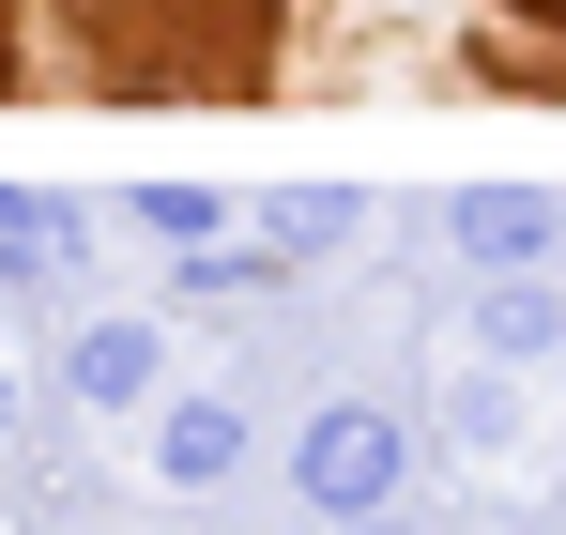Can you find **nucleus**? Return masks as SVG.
<instances>
[{
    "instance_id": "nucleus-1",
    "label": "nucleus",
    "mask_w": 566,
    "mask_h": 535,
    "mask_svg": "<svg viewBox=\"0 0 566 535\" xmlns=\"http://www.w3.org/2000/svg\"><path fill=\"white\" fill-rule=\"evenodd\" d=\"M291 490H306L322 521H368L382 490H398V413H368V398L306 413V444H291Z\"/></svg>"
},
{
    "instance_id": "nucleus-2",
    "label": "nucleus",
    "mask_w": 566,
    "mask_h": 535,
    "mask_svg": "<svg viewBox=\"0 0 566 535\" xmlns=\"http://www.w3.org/2000/svg\"><path fill=\"white\" fill-rule=\"evenodd\" d=\"M444 230H460V261H536V245H552V199H536V183H474Z\"/></svg>"
},
{
    "instance_id": "nucleus-3",
    "label": "nucleus",
    "mask_w": 566,
    "mask_h": 535,
    "mask_svg": "<svg viewBox=\"0 0 566 535\" xmlns=\"http://www.w3.org/2000/svg\"><path fill=\"white\" fill-rule=\"evenodd\" d=\"M77 245H93V230H77L62 199H31V183H0V275H62Z\"/></svg>"
},
{
    "instance_id": "nucleus-4",
    "label": "nucleus",
    "mask_w": 566,
    "mask_h": 535,
    "mask_svg": "<svg viewBox=\"0 0 566 535\" xmlns=\"http://www.w3.org/2000/svg\"><path fill=\"white\" fill-rule=\"evenodd\" d=\"M154 459H169V474H185V490H214V474H230V459H245V413H230V398H185V413H169V429H154Z\"/></svg>"
},
{
    "instance_id": "nucleus-5",
    "label": "nucleus",
    "mask_w": 566,
    "mask_h": 535,
    "mask_svg": "<svg viewBox=\"0 0 566 535\" xmlns=\"http://www.w3.org/2000/svg\"><path fill=\"white\" fill-rule=\"evenodd\" d=\"M77 398H154V322H93V337H77Z\"/></svg>"
},
{
    "instance_id": "nucleus-6",
    "label": "nucleus",
    "mask_w": 566,
    "mask_h": 535,
    "mask_svg": "<svg viewBox=\"0 0 566 535\" xmlns=\"http://www.w3.org/2000/svg\"><path fill=\"white\" fill-rule=\"evenodd\" d=\"M353 230H368V183H291V199H276V245H291V261H306V245H353Z\"/></svg>"
},
{
    "instance_id": "nucleus-7",
    "label": "nucleus",
    "mask_w": 566,
    "mask_h": 535,
    "mask_svg": "<svg viewBox=\"0 0 566 535\" xmlns=\"http://www.w3.org/2000/svg\"><path fill=\"white\" fill-rule=\"evenodd\" d=\"M474 322H490V353H552V337H566V291H536V275H505V291H490Z\"/></svg>"
},
{
    "instance_id": "nucleus-8",
    "label": "nucleus",
    "mask_w": 566,
    "mask_h": 535,
    "mask_svg": "<svg viewBox=\"0 0 566 535\" xmlns=\"http://www.w3.org/2000/svg\"><path fill=\"white\" fill-rule=\"evenodd\" d=\"M138 230H169V245H214V183H138Z\"/></svg>"
},
{
    "instance_id": "nucleus-9",
    "label": "nucleus",
    "mask_w": 566,
    "mask_h": 535,
    "mask_svg": "<svg viewBox=\"0 0 566 535\" xmlns=\"http://www.w3.org/2000/svg\"><path fill=\"white\" fill-rule=\"evenodd\" d=\"M0 429H15V382H0Z\"/></svg>"
}]
</instances>
